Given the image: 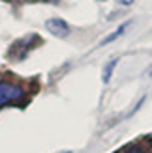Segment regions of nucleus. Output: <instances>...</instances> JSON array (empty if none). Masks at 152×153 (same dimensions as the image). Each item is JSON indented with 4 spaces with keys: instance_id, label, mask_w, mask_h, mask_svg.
Wrapping results in <instances>:
<instances>
[{
    "instance_id": "5",
    "label": "nucleus",
    "mask_w": 152,
    "mask_h": 153,
    "mask_svg": "<svg viewBox=\"0 0 152 153\" xmlns=\"http://www.w3.org/2000/svg\"><path fill=\"white\" fill-rule=\"evenodd\" d=\"M133 2V0H118V4H122V6H130Z\"/></svg>"
},
{
    "instance_id": "3",
    "label": "nucleus",
    "mask_w": 152,
    "mask_h": 153,
    "mask_svg": "<svg viewBox=\"0 0 152 153\" xmlns=\"http://www.w3.org/2000/svg\"><path fill=\"white\" fill-rule=\"evenodd\" d=\"M126 26H128V22H124V25H120V26H118V28L115 30V32H113V34H109V36H107V37H105V39H103L102 43L105 45V43H111L113 39H117V37H118V36H120V34H122V32H124V30H126Z\"/></svg>"
},
{
    "instance_id": "7",
    "label": "nucleus",
    "mask_w": 152,
    "mask_h": 153,
    "mask_svg": "<svg viewBox=\"0 0 152 153\" xmlns=\"http://www.w3.org/2000/svg\"><path fill=\"white\" fill-rule=\"evenodd\" d=\"M150 76H152V71H150Z\"/></svg>"
},
{
    "instance_id": "4",
    "label": "nucleus",
    "mask_w": 152,
    "mask_h": 153,
    "mask_svg": "<svg viewBox=\"0 0 152 153\" xmlns=\"http://www.w3.org/2000/svg\"><path fill=\"white\" fill-rule=\"evenodd\" d=\"M115 65H117V60H111V62L105 65V71H103V82L105 84L111 80V73H113V69H115Z\"/></svg>"
},
{
    "instance_id": "1",
    "label": "nucleus",
    "mask_w": 152,
    "mask_h": 153,
    "mask_svg": "<svg viewBox=\"0 0 152 153\" xmlns=\"http://www.w3.org/2000/svg\"><path fill=\"white\" fill-rule=\"evenodd\" d=\"M23 97V90L17 84L11 82H0V106H4L11 101H17Z\"/></svg>"
},
{
    "instance_id": "2",
    "label": "nucleus",
    "mask_w": 152,
    "mask_h": 153,
    "mask_svg": "<svg viewBox=\"0 0 152 153\" xmlns=\"http://www.w3.org/2000/svg\"><path fill=\"white\" fill-rule=\"evenodd\" d=\"M45 28L56 37H66L70 34V26H68L66 21H62V19H49L45 22Z\"/></svg>"
},
{
    "instance_id": "6",
    "label": "nucleus",
    "mask_w": 152,
    "mask_h": 153,
    "mask_svg": "<svg viewBox=\"0 0 152 153\" xmlns=\"http://www.w3.org/2000/svg\"><path fill=\"white\" fill-rule=\"evenodd\" d=\"M126 153H141V149L139 148H132V149H128Z\"/></svg>"
}]
</instances>
